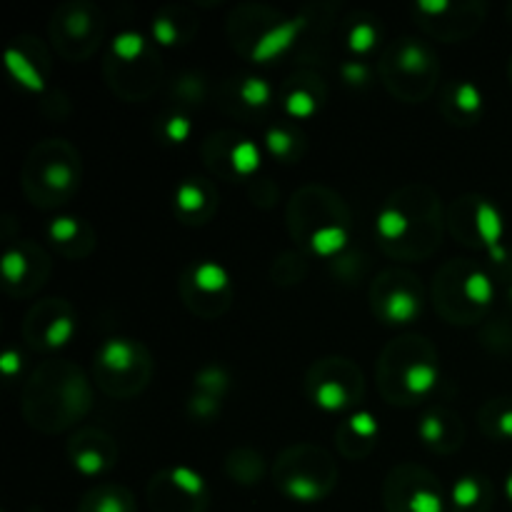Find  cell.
<instances>
[{
  "instance_id": "obj_14",
  "label": "cell",
  "mask_w": 512,
  "mask_h": 512,
  "mask_svg": "<svg viewBox=\"0 0 512 512\" xmlns=\"http://www.w3.org/2000/svg\"><path fill=\"white\" fill-rule=\"evenodd\" d=\"M465 295H468L473 303L478 305H488L490 300H493V283H490V278L485 273H473L468 280H465Z\"/></svg>"
},
{
  "instance_id": "obj_24",
  "label": "cell",
  "mask_w": 512,
  "mask_h": 512,
  "mask_svg": "<svg viewBox=\"0 0 512 512\" xmlns=\"http://www.w3.org/2000/svg\"><path fill=\"white\" fill-rule=\"evenodd\" d=\"M455 103H458L465 113H475V110H480V105H483V95H480V90L475 88V85L463 83L455 90Z\"/></svg>"
},
{
  "instance_id": "obj_10",
  "label": "cell",
  "mask_w": 512,
  "mask_h": 512,
  "mask_svg": "<svg viewBox=\"0 0 512 512\" xmlns=\"http://www.w3.org/2000/svg\"><path fill=\"white\" fill-rule=\"evenodd\" d=\"M480 500H483V488H480V483L475 478H463L455 483L453 488V503L455 508L468 512L473 508H478Z\"/></svg>"
},
{
  "instance_id": "obj_17",
  "label": "cell",
  "mask_w": 512,
  "mask_h": 512,
  "mask_svg": "<svg viewBox=\"0 0 512 512\" xmlns=\"http://www.w3.org/2000/svg\"><path fill=\"white\" fill-rule=\"evenodd\" d=\"M113 50L120 60H135L143 53V35L138 33H120L113 40Z\"/></svg>"
},
{
  "instance_id": "obj_20",
  "label": "cell",
  "mask_w": 512,
  "mask_h": 512,
  "mask_svg": "<svg viewBox=\"0 0 512 512\" xmlns=\"http://www.w3.org/2000/svg\"><path fill=\"white\" fill-rule=\"evenodd\" d=\"M400 68L405 70V73H420V70L428 65V55H425L423 48H418V45L408 43L403 48V53H400Z\"/></svg>"
},
{
  "instance_id": "obj_22",
  "label": "cell",
  "mask_w": 512,
  "mask_h": 512,
  "mask_svg": "<svg viewBox=\"0 0 512 512\" xmlns=\"http://www.w3.org/2000/svg\"><path fill=\"white\" fill-rule=\"evenodd\" d=\"M350 50L355 53H365L375 45V28L370 23H358L353 30H350Z\"/></svg>"
},
{
  "instance_id": "obj_32",
  "label": "cell",
  "mask_w": 512,
  "mask_h": 512,
  "mask_svg": "<svg viewBox=\"0 0 512 512\" xmlns=\"http://www.w3.org/2000/svg\"><path fill=\"white\" fill-rule=\"evenodd\" d=\"M190 133V123L188 118H183V115H178V118H173L168 123V138L173 140V143H183L185 138H188Z\"/></svg>"
},
{
  "instance_id": "obj_11",
  "label": "cell",
  "mask_w": 512,
  "mask_h": 512,
  "mask_svg": "<svg viewBox=\"0 0 512 512\" xmlns=\"http://www.w3.org/2000/svg\"><path fill=\"white\" fill-rule=\"evenodd\" d=\"M230 163H233L235 173H240V175H250L253 170H258V165H260L258 145L250 143V140L238 143L233 148V153H230Z\"/></svg>"
},
{
  "instance_id": "obj_23",
  "label": "cell",
  "mask_w": 512,
  "mask_h": 512,
  "mask_svg": "<svg viewBox=\"0 0 512 512\" xmlns=\"http://www.w3.org/2000/svg\"><path fill=\"white\" fill-rule=\"evenodd\" d=\"M203 200H205L203 190H200L195 183H185L183 188H178V208L183 210V213H193V210H198L200 205H203Z\"/></svg>"
},
{
  "instance_id": "obj_38",
  "label": "cell",
  "mask_w": 512,
  "mask_h": 512,
  "mask_svg": "<svg viewBox=\"0 0 512 512\" xmlns=\"http://www.w3.org/2000/svg\"><path fill=\"white\" fill-rule=\"evenodd\" d=\"M448 8L450 5L445 0H420L418 3V10H423V13H443Z\"/></svg>"
},
{
  "instance_id": "obj_1",
  "label": "cell",
  "mask_w": 512,
  "mask_h": 512,
  "mask_svg": "<svg viewBox=\"0 0 512 512\" xmlns=\"http://www.w3.org/2000/svg\"><path fill=\"white\" fill-rule=\"evenodd\" d=\"M300 28H303V18L288 20V23H280L278 28L268 30V33H265L253 48L255 63H268V60H273L275 55H280L283 50H288L290 45H293L295 35H298Z\"/></svg>"
},
{
  "instance_id": "obj_12",
  "label": "cell",
  "mask_w": 512,
  "mask_h": 512,
  "mask_svg": "<svg viewBox=\"0 0 512 512\" xmlns=\"http://www.w3.org/2000/svg\"><path fill=\"white\" fill-rule=\"evenodd\" d=\"M345 240H348V235H345L343 228H320L318 233L313 235V250L318 255H333L338 253V250H343Z\"/></svg>"
},
{
  "instance_id": "obj_25",
  "label": "cell",
  "mask_w": 512,
  "mask_h": 512,
  "mask_svg": "<svg viewBox=\"0 0 512 512\" xmlns=\"http://www.w3.org/2000/svg\"><path fill=\"white\" fill-rule=\"evenodd\" d=\"M25 268H28V263H25V258L20 250H10V253H5L3 275L10 280V283H18V280H23Z\"/></svg>"
},
{
  "instance_id": "obj_21",
  "label": "cell",
  "mask_w": 512,
  "mask_h": 512,
  "mask_svg": "<svg viewBox=\"0 0 512 512\" xmlns=\"http://www.w3.org/2000/svg\"><path fill=\"white\" fill-rule=\"evenodd\" d=\"M285 110L295 118H308L315 113V100L313 95H308L305 90H295L288 100H285Z\"/></svg>"
},
{
  "instance_id": "obj_19",
  "label": "cell",
  "mask_w": 512,
  "mask_h": 512,
  "mask_svg": "<svg viewBox=\"0 0 512 512\" xmlns=\"http://www.w3.org/2000/svg\"><path fill=\"white\" fill-rule=\"evenodd\" d=\"M195 383H198L200 390H205V395H213V398H218V395L228 388V375H225L220 368H208L198 375V380H195Z\"/></svg>"
},
{
  "instance_id": "obj_5",
  "label": "cell",
  "mask_w": 512,
  "mask_h": 512,
  "mask_svg": "<svg viewBox=\"0 0 512 512\" xmlns=\"http://www.w3.org/2000/svg\"><path fill=\"white\" fill-rule=\"evenodd\" d=\"M5 63H8L10 73H13L15 78H18L20 83L25 85V88L43 90V78H40L38 70H35L33 65H30V60L25 58V55L20 53V50L10 48L8 53H5Z\"/></svg>"
},
{
  "instance_id": "obj_27",
  "label": "cell",
  "mask_w": 512,
  "mask_h": 512,
  "mask_svg": "<svg viewBox=\"0 0 512 512\" xmlns=\"http://www.w3.org/2000/svg\"><path fill=\"white\" fill-rule=\"evenodd\" d=\"M265 145H268V150L273 155H288L290 145H293V138H290L288 130H280V128H273L268 130V135H265Z\"/></svg>"
},
{
  "instance_id": "obj_8",
  "label": "cell",
  "mask_w": 512,
  "mask_h": 512,
  "mask_svg": "<svg viewBox=\"0 0 512 512\" xmlns=\"http://www.w3.org/2000/svg\"><path fill=\"white\" fill-rule=\"evenodd\" d=\"M408 215L398 208H385L383 213L378 215V233L383 235L385 240H398L408 233Z\"/></svg>"
},
{
  "instance_id": "obj_3",
  "label": "cell",
  "mask_w": 512,
  "mask_h": 512,
  "mask_svg": "<svg viewBox=\"0 0 512 512\" xmlns=\"http://www.w3.org/2000/svg\"><path fill=\"white\" fill-rule=\"evenodd\" d=\"M420 303L415 295L405 293V290H395L388 300H385V318L390 323H410L418 318Z\"/></svg>"
},
{
  "instance_id": "obj_6",
  "label": "cell",
  "mask_w": 512,
  "mask_h": 512,
  "mask_svg": "<svg viewBox=\"0 0 512 512\" xmlns=\"http://www.w3.org/2000/svg\"><path fill=\"white\" fill-rule=\"evenodd\" d=\"M438 383V368L430 363H418L405 373V388L413 395H425Z\"/></svg>"
},
{
  "instance_id": "obj_34",
  "label": "cell",
  "mask_w": 512,
  "mask_h": 512,
  "mask_svg": "<svg viewBox=\"0 0 512 512\" xmlns=\"http://www.w3.org/2000/svg\"><path fill=\"white\" fill-rule=\"evenodd\" d=\"M343 73H345V80L353 85H363L365 80H368V70H365V65L360 63H348L343 68Z\"/></svg>"
},
{
  "instance_id": "obj_9",
  "label": "cell",
  "mask_w": 512,
  "mask_h": 512,
  "mask_svg": "<svg viewBox=\"0 0 512 512\" xmlns=\"http://www.w3.org/2000/svg\"><path fill=\"white\" fill-rule=\"evenodd\" d=\"M195 285L205 293H218L228 288V273L218 263H203L195 270Z\"/></svg>"
},
{
  "instance_id": "obj_33",
  "label": "cell",
  "mask_w": 512,
  "mask_h": 512,
  "mask_svg": "<svg viewBox=\"0 0 512 512\" xmlns=\"http://www.w3.org/2000/svg\"><path fill=\"white\" fill-rule=\"evenodd\" d=\"M153 33H155V38H158V43H163V45H173L175 43V28L170 25V20H165V18L155 20Z\"/></svg>"
},
{
  "instance_id": "obj_40",
  "label": "cell",
  "mask_w": 512,
  "mask_h": 512,
  "mask_svg": "<svg viewBox=\"0 0 512 512\" xmlns=\"http://www.w3.org/2000/svg\"><path fill=\"white\" fill-rule=\"evenodd\" d=\"M505 490H508V498L512 500V475L508 478V485H505Z\"/></svg>"
},
{
  "instance_id": "obj_28",
  "label": "cell",
  "mask_w": 512,
  "mask_h": 512,
  "mask_svg": "<svg viewBox=\"0 0 512 512\" xmlns=\"http://www.w3.org/2000/svg\"><path fill=\"white\" fill-rule=\"evenodd\" d=\"M70 335H73V320H70V318H58L53 325H50V330H48V335H45V340H48V345L58 348V345L68 343Z\"/></svg>"
},
{
  "instance_id": "obj_18",
  "label": "cell",
  "mask_w": 512,
  "mask_h": 512,
  "mask_svg": "<svg viewBox=\"0 0 512 512\" xmlns=\"http://www.w3.org/2000/svg\"><path fill=\"white\" fill-rule=\"evenodd\" d=\"M240 95H243V100L248 105H253V108H260V105H268L270 85L265 83V80H260V78H248L243 83V88H240Z\"/></svg>"
},
{
  "instance_id": "obj_7",
  "label": "cell",
  "mask_w": 512,
  "mask_h": 512,
  "mask_svg": "<svg viewBox=\"0 0 512 512\" xmlns=\"http://www.w3.org/2000/svg\"><path fill=\"white\" fill-rule=\"evenodd\" d=\"M283 493L290 495L293 500H298V503H315V500L323 498L325 490L320 488L313 478H300V475H295V478L285 480Z\"/></svg>"
},
{
  "instance_id": "obj_26",
  "label": "cell",
  "mask_w": 512,
  "mask_h": 512,
  "mask_svg": "<svg viewBox=\"0 0 512 512\" xmlns=\"http://www.w3.org/2000/svg\"><path fill=\"white\" fill-rule=\"evenodd\" d=\"M85 512H133L130 510V503L120 495H100L95 503H90Z\"/></svg>"
},
{
  "instance_id": "obj_2",
  "label": "cell",
  "mask_w": 512,
  "mask_h": 512,
  "mask_svg": "<svg viewBox=\"0 0 512 512\" xmlns=\"http://www.w3.org/2000/svg\"><path fill=\"white\" fill-rule=\"evenodd\" d=\"M100 363L115 373H125L135 365V348L128 340H108L100 350Z\"/></svg>"
},
{
  "instance_id": "obj_37",
  "label": "cell",
  "mask_w": 512,
  "mask_h": 512,
  "mask_svg": "<svg viewBox=\"0 0 512 512\" xmlns=\"http://www.w3.org/2000/svg\"><path fill=\"white\" fill-rule=\"evenodd\" d=\"M0 368H3L5 375H13L15 370H20V355L13 353V350H8V353L0 358Z\"/></svg>"
},
{
  "instance_id": "obj_39",
  "label": "cell",
  "mask_w": 512,
  "mask_h": 512,
  "mask_svg": "<svg viewBox=\"0 0 512 512\" xmlns=\"http://www.w3.org/2000/svg\"><path fill=\"white\" fill-rule=\"evenodd\" d=\"M500 430H503V435L512 438V410H510V413H505L503 418H500Z\"/></svg>"
},
{
  "instance_id": "obj_15",
  "label": "cell",
  "mask_w": 512,
  "mask_h": 512,
  "mask_svg": "<svg viewBox=\"0 0 512 512\" xmlns=\"http://www.w3.org/2000/svg\"><path fill=\"white\" fill-rule=\"evenodd\" d=\"M170 483H173L178 490H183L185 495H193V498L195 495H203L205 490L203 478L188 468H175L173 473H170Z\"/></svg>"
},
{
  "instance_id": "obj_4",
  "label": "cell",
  "mask_w": 512,
  "mask_h": 512,
  "mask_svg": "<svg viewBox=\"0 0 512 512\" xmlns=\"http://www.w3.org/2000/svg\"><path fill=\"white\" fill-rule=\"evenodd\" d=\"M475 225H478V233L483 235L485 243L490 248H498L500 238H503V218H500L498 210L490 203H480L478 213H475Z\"/></svg>"
},
{
  "instance_id": "obj_31",
  "label": "cell",
  "mask_w": 512,
  "mask_h": 512,
  "mask_svg": "<svg viewBox=\"0 0 512 512\" xmlns=\"http://www.w3.org/2000/svg\"><path fill=\"white\" fill-rule=\"evenodd\" d=\"M75 233H78V223L73 218H58L50 225V235L55 240H70Z\"/></svg>"
},
{
  "instance_id": "obj_30",
  "label": "cell",
  "mask_w": 512,
  "mask_h": 512,
  "mask_svg": "<svg viewBox=\"0 0 512 512\" xmlns=\"http://www.w3.org/2000/svg\"><path fill=\"white\" fill-rule=\"evenodd\" d=\"M350 428H353L360 438H370V435L378 433V423H375L370 413L353 415V418H350Z\"/></svg>"
},
{
  "instance_id": "obj_36",
  "label": "cell",
  "mask_w": 512,
  "mask_h": 512,
  "mask_svg": "<svg viewBox=\"0 0 512 512\" xmlns=\"http://www.w3.org/2000/svg\"><path fill=\"white\" fill-rule=\"evenodd\" d=\"M420 430H423V438L428 440V443H435V440H438L440 435H443V425H440L435 418L425 420L423 428H420Z\"/></svg>"
},
{
  "instance_id": "obj_35",
  "label": "cell",
  "mask_w": 512,
  "mask_h": 512,
  "mask_svg": "<svg viewBox=\"0 0 512 512\" xmlns=\"http://www.w3.org/2000/svg\"><path fill=\"white\" fill-rule=\"evenodd\" d=\"M218 408V400L213 395H200V398H193V410L200 415H210Z\"/></svg>"
},
{
  "instance_id": "obj_29",
  "label": "cell",
  "mask_w": 512,
  "mask_h": 512,
  "mask_svg": "<svg viewBox=\"0 0 512 512\" xmlns=\"http://www.w3.org/2000/svg\"><path fill=\"white\" fill-rule=\"evenodd\" d=\"M75 468L85 475L100 473V470H103V455L95 453V450H85V453H80L78 458H75Z\"/></svg>"
},
{
  "instance_id": "obj_13",
  "label": "cell",
  "mask_w": 512,
  "mask_h": 512,
  "mask_svg": "<svg viewBox=\"0 0 512 512\" xmlns=\"http://www.w3.org/2000/svg\"><path fill=\"white\" fill-rule=\"evenodd\" d=\"M403 512H443V498L435 490L418 488L408 495Z\"/></svg>"
},
{
  "instance_id": "obj_16",
  "label": "cell",
  "mask_w": 512,
  "mask_h": 512,
  "mask_svg": "<svg viewBox=\"0 0 512 512\" xmlns=\"http://www.w3.org/2000/svg\"><path fill=\"white\" fill-rule=\"evenodd\" d=\"M315 403L320 405L323 410H338L343 408L348 400H345V390L343 385L338 383H323L318 388V393H315Z\"/></svg>"
}]
</instances>
